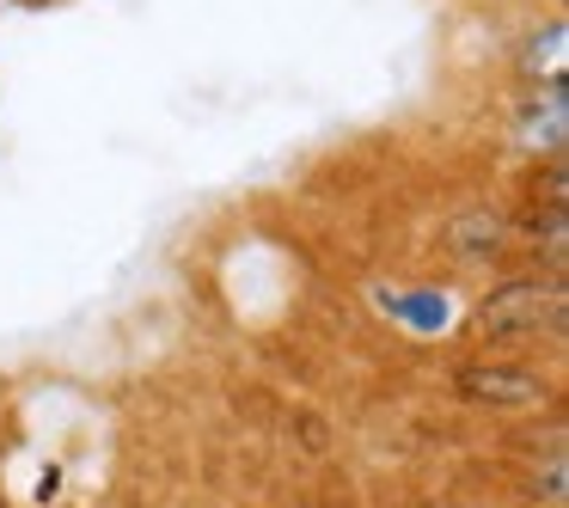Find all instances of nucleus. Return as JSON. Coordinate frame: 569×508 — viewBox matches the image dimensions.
Instances as JSON below:
<instances>
[{"mask_svg":"<svg viewBox=\"0 0 569 508\" xmlns=\"http://www.w3.org/2000/svg\"><path fill=\"white\" fill-rule=\"evenodd\" d=\"M478 331L490 343H527V337L563 331V276H520L478 300Z\"/></svg>","mask_w":569,"mask_h":508,"instance_id":"f257e3e1","label":"nucleus"},{"mask_svg":"<svg viewBox=\"0 0 569 508\" xmlns=\"http://www.w3.org/2000/svg\"><path fill=\"white\" fill-rule=\"evenodd\" d=\"M563 38H569L563 19H545L539 31H527V43H520V74L532 87H563Z\"/></svg>","mask_w":569,"mask_h":508,"instance_id":"20e7f679","label":"nucleus"},{"mask_svg":"<svg viewBox=\"0 0 569 508\" xmlns=\"http://www.w3.org/2000/svg\"><path fill=\"white\" fill-rule=\"evenodd\" d=\"M392 312L410 325V331H441L447 325V300H435V295H398Z\"/></svg>","mask_w":569,"mask_h":508,"instance_id":"39448f33","label":"nucleus"},{"mask_svg":"<svg viewBox=\"0 0 569 508\" xmlns=\"http://www.w3.org/2000/svg\"><path fill=\"white\" fill-rule=\"evenodd\" d=\"M515 136H520V148L563 160V136H569V99H563V87L527 92V104H520V117H515Z\"/></svg>","mask_w":569,"mask_h":508,"instance_id":"7ed1b4c3","label":"nucleus"},{"mask_svg":"<svg viewBox=\"0 0 569 508\" xmlns=\"http://www.w3.org/2000/svg\"><path fill=\"white\" fill-rule=\"evenodd\" d=\"M453 386L459 398L490 405V410H527V405H545V392H551V380L539 368H527V361H466L453 373Z\"/></svg>","mask_w":569,"mask_h":508,"instance_id":"f03ea898","label":"nucleus"},{"mask_svg":"<svg viewBox=\"0 0 569 508\" xmlns=\"http://www.w3.org/2000/svg\"><path fill=\"white\" fill-rule=\"evenodd\" d=\"M527 233H532V246L545 239V258H551V276L563 270V209H545V215H532V221H527Z\"/></svg>","mask_w":569,"mask_h":508,"instance_id":"423d86ee","label":"nucleus"},{"mask_svg":"<svg viewBox=\"0 0 569 508\" xmlns=\"http://www.w3.org/2000/svg\"><path fill=\"white\" fill-rule=\"evenodd\" d=\"M0 508H7V502H0Z\"/></svg>","mask_w":569,"mask_h":508,"instance_id":"0eeeda50","label":"nucleus"}]
</instances>
